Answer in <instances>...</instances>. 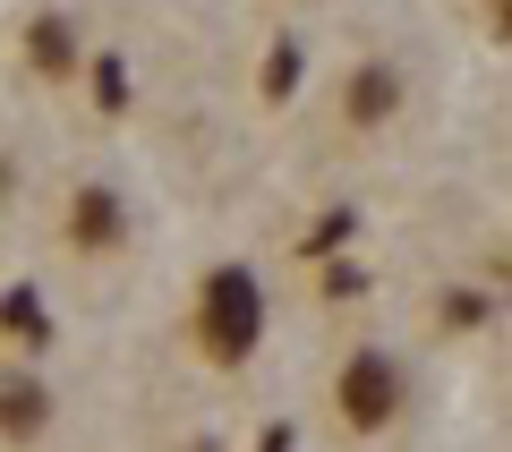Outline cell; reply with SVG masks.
I'll return each instance as SVG.
<instances>
[{
  "label": "cell",
  "mask_w": 512,
  "mask_h": 452,
  "mask_svg": "<svg viewBox=\"0 0 512 452\" xmlns=\"http://www.w3.org/2000/svg\"><path fill=\"white\" fill-rule=\"evenodd\" d=\"M256 333H265V290H256L248 265H214L197 290V342L214 350L222 367H239L256 350Z\"/></svg>",
  "instance_id": "1"
},
{
  "label": "cell",
  "mask_w": 512,
  "mask_h": 452,
  "mask_svg": "<svg viewBox=\"0 0 512 452\" xmlns=\"http://www.w3.org/2000/svg\"><path fill=\"white\" fill-rule=\"evenodd\" d=\"M393 401H402V367H393V350H359V359L342 367V410L359 418V427H376V418H393Z\"/></svg>",
  "instance_id": "2"
},
{
  "label": "cell",
  "mask_w": 512,
  "mask_h": 452,
  "mask_svg": "<svg viewBox=\"0 0 512 452\" xmlns=\"http://www.w3.org/2000/svg\"><path fill=\"white\" fill-rule=\"evenodd\" d=\"M26 69H35L43 86H69V77H86V43H77L69 9H43V18L26 26Z\"/></svg>",
  "instance_id": "3"
},
{
  "label": "cell",
  "mask_w": 512,
  "mask_h": 452,
  "mask_svg": "<svg viewBox=\"0 0 512 452\" xmlns=\"http://www.w3.org/2000/svg\"><path fill=\"white\" fill-rule=\"evenodd\" d=\"M120 239H128V205L111 197V188H77L69 197V248L103 256V248H120Z\"/></svg>",
  "instance_id": "4"
},
{
  "label": "cell",
  "mask_w": 512,
  "mask_h": 452,
  "mask_svg": "<svg viewBox=\"0 0 512 452\" xmlns=\"http://www.w3.org/2000/svg\"><path fill=\"white\" fill-rule=\"evenodd\" d=\"M393 103H402V69H393V60L350 69V94H342V120L350 128H384V120H393Z\"/></svg>",
  "instance_id": "5"
},
{
  "label": "cell",
  "mask_w": 512,
  "mask_h": 452,
  "mask_svg": "<svg viewBox=\"0 0 512 452\" xmlns=\"http://www.w3.org/2000/svg\"><path fill=\"white\" fill-rule=\"evenodd\" d=\"M256 86H265V103H291V94H299V43H274Z\"/></svg>",
  "instance_id": "6"
},
{
  "label": "cell",
  "mask_w": 512,
  "mask_h": 452,
  "mask_svg": "<svg viewBox=\"0 0 512 452\" xmlns=\"http://www.w3.org/2000/svg\"><path fill=\"white\" fill-rule=\"evenodd\" d=\"M86 77H94V103H103V111H128V60L120 52L86 60Z\"/></svg>",
  "instance_id": "7"
},
{
  "label": "cell",
  "mask_w": 512,
  "mask_h": 452,
  "mask_svg": "<svg viewBox=\"0 0 512 452\" xmlns=\"http://www.w3.org/2000/svg\"><path fill=\"white\" fill-rule=\"evenodd\" d=\"M0 316L26 333V350H43V308H35V290H9V299H0Z\"/></svg>",
  "instance_id": "8"
},
{
  "label": "cell",
  "mask_w": 512,
  "mask_h": 452,
  "mask_svg": "<svg viewBox=\"0 0 512 452\" xmlns=\"http://www.w3.org/2000/svg\"><path fill=\"white\" fill-rule=\"evenodd\" d=\"M0 418H9V427H43V393L35 384H9V393H0Z\"/></svg>",
  "instance_id": "9"
},
{
  "label": "cell",
  "mask_w": 512,
  "mask_h": 452,
  "mask_svg": "<svg viewBox=\"0 0 512 452\" xmlns=\"http://www.w3.org/2000/svg\"><path fill=\"white\" fill-rule=\"evenodd\" d=\"M495 35H512V0H495Z\"/></svg>",
  "instance_id": "10"
}]
</instances>
